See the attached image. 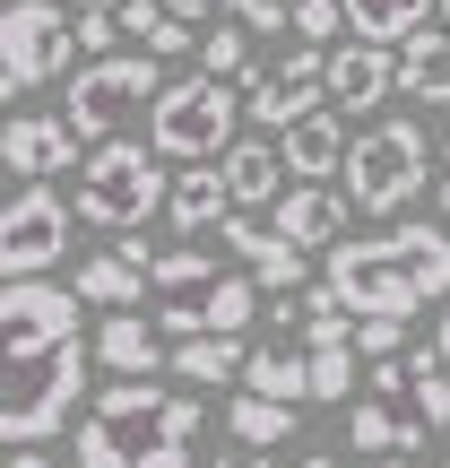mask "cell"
Wrapping results in <instances>:
<instances>
[{
	"label": "cell",
	"mask_w": 450,
	"mask_h": 468,
	"mask_svg": "<svg viewBox=\"0 0 450 468\" xmlns=\"http://www.w3.org/2000/svg\"><path fill=\"white\" fill-rule=\"evenodd\" d=\"M96 365L113 373V382H156V365H173L165 321H148V313H104V330H96Z\"/></svg>",
	"instance_id": "obj_16"
},
{
	"label": "cell",
	"mask_w": 450,
	"mask_h": 468,
	"mask_svg": "<svg viewBox=\"0 0 450 468\" xmlns=\"http://www.w3.org/2000/svg\"><path fill=\"white\" fill-rule=\"evenodd\" d=\"M200 69H208V79H243V69H251V27H243V17H225V27L200 35Z\"/></svg>",
	"instance_id": "obj_29"
},
{
	"label": "cell",
	"mask_w": 450,
	"mask_h": 468,
	"mask_svg": "<svg viewBox=\"0 0 450 468\" xmlns=\"http://www.w3.org/2000/svg\"><path fill=\"white\" fill-rule=\"evenodd\" d=\"M173 373H183V382H200V390L243 382V373H251V347H243V338H225V330H208V338H173Z\"/></svg>",
	"instance_id": "obj_25"
},
{
	"label": "cell",
	"mask_w": 450,
	"mask_h": 468,
	"mask_svg": "<svg viewBox=\"0 0 450 468\" xmlns=\"http://www.w3.org/2000/svg\"><path fill=\"white\" fill-rule=\"evenodd\" d=\"M434 208H442V218H450V165H442V183H434Z\"/></svg>",
	"instance_id": "obj_38"
},
{
	"label": "cell",
	"mask_w": 450,
	"mask_h": 468,
	"mask_svg": "<svg viewBox=\"0 0 450 468\" xmlns=\"http://www.w3.org/2000/svg\"><path fill=\"white\" fill-rule=\"evenodd\" d=\"M165 9H173V17H183V27H208V17H217V9H225V0H165Z\"/></svg>",
	"instance_id": "obj_35"
},
{
	"label": "cell",
	"mask_w": 450,
	"mask_h": 468,
	"mask_svg": "<svg viewBox=\"0 0 450 468\" xmlns=\"http://www.w3.org/2000/svg\"><path fill=\"white\" fill-rule=\"evenodd\" d=\"M295 468H338V460H320V452H303V460H295Z\"/></svg>",
	"instance_id": "obj_40"
},
{
	"label": "cell",
	"mask_w": 450,
	"mask_h": 468,
	"mask_svg": "<svg viewBox=\"0 0 450 468\" xmlns=\"http://www.w3.org/2000/svg\"><path fill=\"white\" fill-rule=\"evenodd\" d=\"M434 347H442V365H450V303H442V321H434Z\"/></svg>",
	"instance_id": "obj_37"
},
{
	"label": "cell",
	"mask_w": 450,
	"mask_h": 468,
	"mask_svg": "<svg viewBox=\"0 0 450 468\" xmlns=\"http://www.w3.org/2000/svg\"><path fill=\"white\" fill-rule=\"evenodd\" d=\"M165 200H173V183H165V156H156L148 139H104V148H87V165H78V218L87 226L139 234Z\"/></svg>",
	"instance_id": "obj_5"
},
{
	"label": "cell",
	"mask_w": 450,
	"mask_h": 468,
	"mask_svg": "<svg viewBox=\"0 0 450 468\" xmlns=\"http://www.w3.org/2000/svg\"><path fill=\"white\" fill-rule=\"evenodd\" d=\"M382 468H416V460H407V452H399V460H382Z\"/></svg>",
	"instance_id": "obj_42"
},
{
	"label": "cell",
	"mask_w": 450,
	"mask_h": 468,
	"mask_svg": "<svg viewBox=\"0 0 450 468\" xmlns=\"http://www.w3.org/2000/svg\"><path fill=\"white\" fill-rule=\"evenodd\" d=\"M442 0H347V27L364 35V44H407V35L434 27Z\"/></svg>",
	"instance_id": "obj_26"
},
{
	"label": "cell",
	"mask_w": 450,
	"mask_h": 468,
	"mask_svg": "<svg viewBox=\"0 0 450 468\" xmlns=\"http://www.w3.org/2000/svg\"><path fill=\"white\" fill-rule=\"evenodd\" d=\"M295 35L320 44V52H338V35H355L347 27V0H295Z\"/></svg>",
	"instance_id": "obj_30"
},
{
	"label": "cell",
	"mask_w": 450,
	"mask_h": 468,
	"mask_svg": "<svg viewBox=\"0 0 450 468\" xmlns=\"http://www.w3.org/2000/svg\"><path fill=\"white\" fill-rule=\"evenodd\" d=\"M78 303H96V313H139V295H148V261H131V251H96V261L78 269Z\"/></svg>",
	"instance_id": "obj_21"
},
{
	"label": "cell",
	"mask_w": 450,
	"mask_h": 468,
	"mask_svg": "<svg viewBox=\"0 0 450 468\" xmlns=\"http://www.w3.org/2000/svg\"><path fill=\"white\" fill-rule=\"evenodd\" d=\"M347 191H330V183H286V200L268 208V226L286 234V243H303V251H338L347 243Z\"/></svg>",
	"instance_id": "obj_15"
},
{
	"label": "cell",
	"mask_w": 450,
	"mask_h": 468,
	"mask_svg": "<svg viewBox=\"0 0 450 468\" xmlns=\"http://www.w3.org/2000/svg\"><path fill=\"white\" fill-rule=\"evenodd\" d=\"M355 347H364V365H382L407 347V321H355Z\"/></svg>",
	"instance_id": "obj_34"
},
{
	"label": "cell",
	"mask_w": 450,
	"mask_h": 468,
	"mask_svg": "<svg viewBox=\"0 0 450 468\" xmlns=\"http://www.w3.org/2000/svg\"><path fill=\"white\" fill-rule=\"evenodd\" d=\"M113 44H121V17L113 9H78V52H87V61H104Z\"/></svg>",
	"instance_id": "obj_33"
},
{
	"label": "cell",
	"mask_w": 450,
	"mask_h": 468,
	"mask_svg": "<svg viewBox=\"0 0 450 468\" xmlns=\"http://www.w3.org/2000/svg\"><path fill=\"white\" fill-rule=\"evenodd\" d=\"M225 251L268 286V295H286V286L312 278V269H303V243H286L277 226H251V208H234V218H225Z\"/></svg>",
	"instance_id": "obj_18"
},
{
	"label": "cell",
	"mask_w": 450,
	"mask_h": 468,
	"mask_svg": "<svg viewBox=\"0 0 450 468\" xmlns=\"http://www.w3.org/2000/svg\"><path fill=\"white\" fill-rule=\"evenodd\" d=\"M217 165H225V183H234V208H277V200H286V183H295L277 139H234Z\"/></svg>",
	"instance_id": "obj_19"
},
{
	"label": "cell",
	"mask_w": 450,
	"mask_h": 468,
	"mask_svg": "<svg viewBox=\"0 0 450 468\" xmlns=\"http://www.w3.org/2000/svg\"><path fill=\"white\" fill-rule=\"evenodd\" d=\"M399 96L416 104H450V27H424L399 44Z\"/></svg>",
	"instance_id": "obj_24"
},
{
	"label": "cell",
	"mask_w": 450,
	"mask_h": 468,
	"mask_svg": "<svg viewBox=\"0 0 450 468\" xmlns=\"http://www.w3.org/2000/svg\"><path fill=\"white\" fill-rule=\"evenodd\" d=\"M225 425H234L243 452H277V442L295 434V408H286V399H260V390H234V399H225Z\"/></svg>",
	"instance_id": "obj_27"
},
{
	"label": "cell",
	"mask_w": 450,
	"mask_h": 468,
	"mask_svg": "<svg viewBox=\"0 0 450 468\" xmlns=\"http://www.w3.org/2000/svg\"><path fill=\"white\" fill-rule=\"evenodd\" d=\"M156 321H165V338H243L251 321H260V295L268 286L251 278V269H225L217 251H156Z\"/></svg>",
	"instance_id": "obj_3"
},
{
	"label": "cell",
	"mask_w": 450,
	"mask_h": 468,
	"mask_svg": "<svg viewBox=\"0 0 450 468\" xmlns=\"http://www.w3.org/2000/svg\"><path fill=\"white\" fill-rule=\"evenodd\" d=\"M312 399H355V347H312Z\"/></svg>",
	"instance_id": "obj_31"
},
{
	"label": "cell",
	"mask_w": 450,
	"mask_h": 468,
	"mask_svg": "<svg viewBox=\"0 0 450 468\" xmlns=\"http://www.w3.org/2000/svg\"><path fill=\"white\" fill-rule=\"evenodd\" d=\"M69 52H78V17H69V0H9L0 9V87H9V113L26 87L61 79Z\"/></svg>",
	"instance_id": "obj_9"
},
{
	"label": "cell",
	"mask_w": 450,
	"mask_h": 468,
	"mask_svg": "<svg viewBox=\"0 0 450 468\" xmlns=\"http://www.w3.org/2000/svg\"><path fill=\"white\" fill-rule=\"evenodd\" d=\"M407 408H416L424 434H442V425H450V365H442V347L407 356Z\"/></svg>",
	"instance_id": "obj_28"
},
{
	"label": "cell",
	"mask_w": 450,
	"mask_h": 468,
	"mask_svg": "<svg viewBox=\"0 0 450 468\" xmlns=\"http://www.w3.org/2000/svg\"><path fill=\"white\" fill-rule=\"evenodd\" d=\"M165 218L183 226V234H208V226H225V218H234V183H225V165H191V174H173V200H165Z\"/></svg>",
	"instance_id": "obj_22"
},
{
	"label": "cell",
	"mask_w": 450,
	"mask_h": 468,
	"mask_svg": "<svg viewBox=\"0 0 450 468\" xmlns=\"http://www.w3.org/2000/svg\"><path fill=\"white\" fill-rule=\"evenodd\" d=\"M424 174H434L424 122L390 113V122H372V131L347 148V174H338V191H347V200L364 208V218H399V208L424 191Z\"/></svg>",
	"instance_id": "obj_6"
},
{
	"label": "cell",
	"mask_w": 450,
	"mask_h": 468,
	"mask_svg": "<svg viewBox=\"0 0 450 468\" xmlns=\"http://www.w3.org/2000/svg\"><path fill=\"white\" fill-rule=\"evenodd\" d=\"M9 468H52V460L44 452H9Z\"/></svg>",
	"instance_id": "obj_39"
},
{
	"label": "cell",
	"mask_w": 450,
	"mask_h": 468,
	"mask_svg": "<svg viewBox=\"0 0 450 468\" xmlns=\"http://www.w3.org/2000/svg\"><path fill=\"white\" fill-rule=\"evenodd\" d=\"M87 338H52V347H9V399H0V434L9 452H44L87 390Z\"/></svg>",
	"instance_id": "obj_4"
},
{
	"label": "cell",
	"mask_w": 450,
	"mask_h": 468,
	"mask_svg": "<svg viewBox=\"0 0 450 468\" xmlns=\"http://www.w3.org/2000/svg\"><path fill=\"white\" fill-rule=\"evenodd\" d=\"M234 122H243V96H234V79H173L165 96L148 104V139L156 156H183V165H217L234 148Z\"/></svg>",
	"instance_id": "obj_7"
},
{
	"label": "cell",
	"mask_w": 450,
	"mask_h": 468,
	"mask_svg": "<svg viewBox=\"0 0 450 468\" xmlns=\"http://www.w3.org/2000/svg\"><path fill=\"white\" fill-rule=\"evenodd\" d=\"M78 286L52 278H9L0 286V321H9V347H52V338H78Z\"/></svg>",
	"instance_id": "obj_12"
},
{
	"label": "cell",
	"mask_w": 450,
	"mask_h": 468,
	"mask_svg": "<svg viewBox=\"0 0 450 468\" xmlns=\"http://www.w3.org/2000/svg\"><path fill=\"white\" fill-rule=\"evenodd\" d=\"M243 390H260V399H286L303 408L312 399V347H295V338H268V347H251V373Z\"/></svg>",
	"instance_id": "obj_23"
},
{
	"label": "cell",
	"mask_w": 450,
	"mask_h": 468,
	"mask_svg": "<svg viewBox=\"0 0 450 468\" xmlns=\"http://www.w3.org/2000/svg\"><path fill=\"white\" fill-rule=\"evenodd\" d=\"M69 9H121V0H69Z\"/></svg>",
	"instance_id": "obj_41"
},
{
	"label": "cell",
	"mask_w": 450,
	"mask_h": 468,
	"mask_svg": "<svg viewBox=\"0 0 450 468\" xmlns=\"http://www.w3.org/2000/svg\"><path fill=\"white\" fill-rule=\"evenodd\" d=\"M173 79H156V52H104V61H87V69H69V96H61V113H69V131L78 139H113L121 122L139 113V104H156Z\"/></svg>",
	"instance_id": "obj_8"
},
{
	"label": "cell",
	"mask_w": 450,
	"mask_h": 468,
	"mask_svg": "<svg viewBox=\"0 0 450 468\" xmlns=\"http://www.w3.org/2000/svg\"><path fill=\"white\" fill-rule=\"evenodd\" d=\"M225 17H243L251 35H277V27H295V0H225Z\"/></svg>",
	"instance_id": "obj_32"
},
{
	"label": "cell",
	"mask_w": 450,
	"mask_h": 468,
	"mask_svg": "<svg viewBox=\"0 0 450 468\" xmlns=\"http://www.w3.org/2000/svg\"><path fill=\"white\" fill-rule=\"evenodd\" d=\"M69 218H78V200H61L52 183H17L9 218H0V278H44L69 251Z\"/></svg>",
	"instance_id": "obj_10"
},
{
	"label": "cell",
	"mask_w": 450,
	"mask_h": 468,
	"mask_svg": "<svg viewBox=\"0 0 450 468\" xmlns=\"http://www.w3.org/2000/svg\"><path fill=\"white\" fill-rule=\"evenodd\" d=\"M208 408L191 390H156V382H113L96 390L78 425V468H191Z\"/></svg>",
	"instance_id": "obj_2"
},
{
	"label": "cell",
	"mask_w": 450,
	"mask_h": 468,
	"mask_svg": "<svg viewBox=\"0 0 450 468\" xmlns=\"http://www.w3.org/2000/svg\"><path fill=\"white\" fill-rule=\"evenodd\" d=\"M208 468H277V460H268V452H243V442H234V452H225V460H208Z\"/></svg>",
	"instance_id": "obj_36"
},
{
	"label": "cell",
	"mask_w": 450,
	"mask_h": 468,
	"mask_svg": "<svg viewBox=\"0 0 450 468\" xmlns=\"http://www.w3.org/2000/svg\"><path fill=\"white\" fill-rule=\"evenodd\" d=\"M277 148H286V174H295V183H338L355 139H347V113L320 104V113H303L295 131H277Z\"/></svg>",
	"instance_id": "obj_17"
},
{
	"label": "cell",
	"mask_w": 450,
	"mask_h": 468,
	"mask_svg": "<svg viewBox=\"0 0 450 468\" xmlns=\"http://www.w3.org/2000/svg\"><path fill=\"white\" fill-rule=\"evenodd\" d=\"M320 104H330V52H320V44H295L277 69H260V79H251L243 113L260 122V131H295V122L320 113Z\"/></svg>",
	"instance_id": "obj_11"
},
{
	"label": "cell",
	"mask_w": 450,
	"mask_h": 468,
	"mask_svg": "<svg viewBox=\"0 0 450 468\" xmlns=\"http://www.w3.org/2000/svg\"><path fill=\"white\" fill-rule=\"evenodd\" d=\"M390 87H399V44L347 35V44L330 52V104H338V113H382Z\"/></svg>",
	"instance_id": "obj_14"
},
{
	"label": "cell",
	"mask_w": 450,
	"mask_h": 468,
	"mask_svg": "<svg viewBox=\"0 0 450 468\" xmlns=\"http://www.w3.org/2000/svg\"><path fill=\"white\" fill-rule=\"evenodd\" d=\"M0 156H9L17 183H52V174L87 165V139L69 131V113H9V131H0Z\"/></svg>",
	"instance_id": "obj_13"
},
{
	"label": "cell",
	"mask_w": 450,
	"mask_h": 468,
	"mask_svg": "<svg viewBox=\"0 0 450 468\" xmlns=\"http://www.w3.org/2000/svg\"><path fill=\"white\" fill-rule=\"evenodd\" d=\"M330 286L355 321H416L434 295H450V226H390L330 251Z\"/></svg>",
	"instance_id": "obj_1"
},
{
	"label": "cell",
	"mask_w": 450,
	"mask_h": 468,
	"mask_svg": "<svg viewBox=\"0 0 450 468\" xmlns=\"http://www.w3.org/2000/svg\"><path fill=\"white\" fill-rule=\"evenodd\" d=\"M347 442L355 452H372V460H399V452H416L424 442V425H416V408H399V399H355L347 408Z\"/></svg>",
	"instance_id": "obj_20"
}]
</instances>
